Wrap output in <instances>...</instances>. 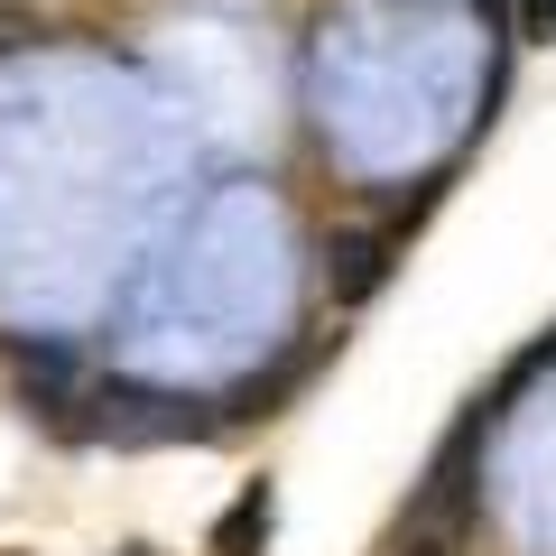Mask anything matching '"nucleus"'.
I'll return each mask as SVG.
<instances>
[{
  "label": "nucleus",
  "mask_w": 556,
  "mask_h": 556,
  "mask_svg": "<svg viewBox=\"0 0 556 556\" xmlns=\"http://www.w3.org/2000/svg\"><path fill=\"white\" fill-rule=\"evenodd\" d=\"M84 408H102L93 417V437H112V445H177V437H214V417H204V399H167V390H93Z\"/></svg>",
  "instance_id": "nucleus-1"
},
{
  "label": "nucleus",
  "mask_w": 556,
  "mask_h": 556,
  "mask_svg": "<svg viewBox=\"0 0 556 556\" xmlns=\"http://www.w3.org/2000/svg\"><path fill=\"white\" fill-rule=\"evenodd\" d=\"M390 251H399V232H380V223H353V232H334L325 241V288H334V306H362L390 278Z\"/></svg>",
  "instance_id": "nucleus-2"
},
{
  "label": "nucleus",
  "mask_w": 556,
  "mask_h": 556,
  "mask_svg": "<svg viewBox=\"0 0 556 556\" xmlns=\"http://www.w3.org/2000/svg\"><path fill=\"white\" fill-rule=\"evenodd\" d=\"M260 538H269V482H251V492L223 510V529H214V556H260Z\"/></svg>",
  "instance_id": "nucleus-3"
},
{
  "label": "nucleus",
  "mask_w": 556,
  "mask_h": 556,
  "mask_svg": "<svg viewBox=\"0 0 556 556\" xmlns=\"http://www.w3.org/2000/svg\"><path fill=\"white\" fill-rule=\"evenodd\" d=\"M519 38H556V0H519Z\"/></svg>",
  "instance_id": "nucleus-4"
}]
</instances>
